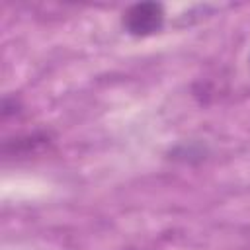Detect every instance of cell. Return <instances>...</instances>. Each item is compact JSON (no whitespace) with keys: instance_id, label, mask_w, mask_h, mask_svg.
<instances>
[{"instance_id":"cell-1","label":"cell","mask_w":250,"mask_h":250,"mask_svg":"<svg viewBox=\"0 0 250 250\" xmlns=\"http://www.w3.org/2000/svg\"><path fill=\"white\" fill-rule=\"evenodd\" d=\"M121 23L129 35L146 37L162 29L164 25V8L158 2H139L129 6L123 12Z\"/></svg>"},{"instance_id":"cell-2","label":"cell","mask_w":250,"mask_h":250,"mask_svg":"<svg viewBox=\"0 0 250 250\" xmlns=\"http://www.w3.org/2000/svg\"><path fill=\"white\" fill-rule=\"evenodd\" d=\"M51 143V135L47 131H33L25 135H18L12 141H4L2 152L6 156H29L43 150Z\"/></svg>"},{"instance_id":"cell-3","label":"cell","mask_w":250,"mask_h":250,"mask_svg":"<svg viewBox=\"0 0 250 250\" xmlns=\"http://www.w3.org/2000/svg\"><path fill=\"white\" fill-rule=\"evenodd\" d=\"M20 111V102L16 98H4L2 102V115L8 117V115H14Z\"/></svg>"}]
</instances>
